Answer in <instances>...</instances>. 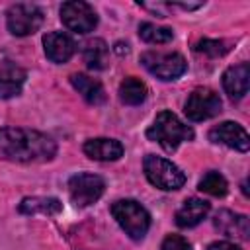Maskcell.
I'll return each mask as SVG.
<instances>
[{
  "mask_svg": "<svg viewBox=\"0 0 250 250\" xmlns=\"http://www.w3.org/2000/svg\"><path fill=\"white\" fill-rule=\"evenodd\" d=\"M57 152V145L45 133L21 127L0 129V158L10 162H45Z\"/></svg>",
  "mask_w": 250,
  "mask_h": 250,
  "instance_id": "cell-1",
  "label": "cell"
},
{
  "mask_svg": "<svg viewBox=\"0 0 250 250\" xmlns=\"http://www.w3.org/2000/svg\"><path fill=\"white\" fill-rule=\"evenodd\" d=\"M146 137L158 143L166 152H172L178 148L180 143L193 139V129L182 123L172 111H160L154 123L146 129Z\"/></svg>",
  "mask_w": 250,
  "mask_h": 250,
  "instance_id": "cell-2",
  "label": "cell"
},
{
  "mask_svg": "<svg viewBox=\"0 0 250 250\" xmlns=\"http://www.w3.org/2000/svg\"><path fill=\"white\" fill-rule=\"evenodd\" d=\"M111 215L119 223V227L133 240H143L146 230H148V227H150V215L135 199H119V201H115L111 205Z\"/></svg>",
  "mask_w": 250,
  "mask_h": 250,
  "instance_id": "cell-3",
  "label": "cell"
},
{
  "mask_svg": "<svg viewBox=\"0 0 250 250\" xmlns=\"http://www.w3.org/2000/svg\"><path fill=\"white\" fill-rule=\"evenodd\" d=\"M143 168L146 180L158 189L172 191V189H180L186 184V174L176 164H172L162 156L146 154L143 160Z\"/></svg>",
  "mask_w": 250,
  "mask_h": 250,
  "instance_id": "cell-4",
  "label": "cell"
},
{
  "mask_svg": "<svg viewBox=\"0 0 250 250\" xmlns=\"http://www.w3.org/2000/svg\"><path fill=\"white\" fill-rule=\"evenodd\" d=\"M141 64L160 80H176L188 68V62L180 53L146 51L141 55Z\"/></svg>",
  "mask_w": 250,
  "mask_h": 250,
  "instance_id": "cell-5",
  "label": "cell"
},
{
  "mask_svg": "<svg viewBox=\"0 0 250 250\" xmlns=\"http://www.w3.org/2000/svg\"><path fill=\"white\" fill-rule=\"evenodd\" d=\"M6 23H8L10 33H14L18 37H25V35L35 33L41 27V23H43V12L35 4L20 2V4H14L8 10Z\"/></svg>",
  "mask_w": 250,
  "mask_h": 250,
  "instance_id": "cell-6",
  "label": "cell"
},
{
  "mask_svg": "<svg viewBox=\"0 0 250 250\" xmlns=\"http://www.w3.org/2000/svg\"><path fill=\"white\" fill-rule=\"evenodd\" d=\"M105 189V182L104 178H100L98 174H86L80 172L76 176H72L68 180V193L74 205L78 207H88L94 201H98L102 197Z\"/></svg>",
  "mask_w": 250,
  "mask_h": 250,
  "instance_id": "cell-7",
  "label": "cell"
},
{
  "mask_svg": "<svg viewBox=\"0 0 250 250\" xmlns=\"http://www.w3.org/2000/svg\"><path fill=\"white\" fill-rule=\"evenodd\" d=\"M221 98L215 90L211 88H195L184 105V111L188 115V119L191 121H203L209 117H215L221 111Z\"/></svg>",
  "mask_w": 250,
  "mask_h": 250,
  "instance_id": "cell-8",
  "label": "cell"
},
{
  "mask_svg": "<svg viewBox=\"0 0 250 250\" xmlns=\"http://www.w3.org/2000/svg\"><path fill=\"white\" fill-rule=\"evenodd\" d=\"M62 23L74 33H90L98 25V16L94 8L82 0H70L61 6Z\"/></svg>",
  "mask_w": 250,
  "mask_h": 250,
  "instance_id": "cell-9",
  "label": "cell"
},
{
  "mask_svg": "<svg viewBox=\"0 0 250 250\" xmlns=\"http://www.w3.org/2000/svg\"><path fill=\"white\" fill-rule=\"evenodd\" d=\"M209 139L213 143H221V145L240 150V152H246L250 148L248 133L244 131V127H240L238 123H232V121H225V123H219L217 127H213L209 131Z\"/></svg>",
  "mask_w": 250,
  "mask_h": 250,
  "instance_id": "cell-10",
  "label": "cell"
},
{
  "mask_svg": "<svg viewBox=\"0 0 250 250\" xmlns=\"http://www.w3.org/2000/svg\"><path fill=\"white\" fill-rule=\"evenodd\" d=\"M43 49L49 61L53 62H66L72 55H74V41L70 35L62 33V31H51L43 37Z\"/></svg>",
  "mask_w": 250,
  "mask_h": 250,
  "instance_id": "cell-11",
  "label": "cell"
},
{
  "mask_svg": "<svg viewBox=\"0 0 250 250\" xmlns=\"http://www.w3.org/2000/svg\"><path fill=\"white\" fill-rule=\"evenodd\" d=\"M250 84V66L248 62H240L229 66L223 74V88L232 100H240L246 96Z\"/></svg>",
  "mask_w": 250,
  "mask_h": 250,
  "instance_id": "cell-12",
  "label": "cell"
},
{
  "mask_svg": "<svg viewBox=\"0 0 250 250\" xmlns=\"http://www.w3.org/2000/svg\"><path fill=\"white\" fill-rule=\"evenodd\" d=\"M215 227L227 234V236H234L238 240H246L250 236V223H248V217L246 215H238V213H232V211H219L215 215Z\"/></svg>",
  "mask_w": 250,
  "mask_h": 250,
  "instance_id": "cell-13",
  "label": "cell"
},
{
  "mask_svg": "<svg viewBox=\"0 0 250 250\" xmlns=\"http://www.w3.org/2000/svg\"><path fill=\"white\" fill-rule=\"evenodd\" d=\"M209 213V203L199 197H189L176 211V225L182 229H191L199 225Z\"/></svg>",
  "mask_w": 250,
  "mask_h": 250,
  "instance_id": "cell-14",
  "label": "cell"
},
{
  "mask_svg": "<svg viewBox=\"0 0 250 250\" xmlns=\"http://www.w3.org/2000/svg\"><path fill=\"white\" fill-rule=\"evenodd\" d=\"M84 152L92 160H117L123 156V145L115 139H90L84 143Z\"/></svg>",
  "mask_w": 250,
  "mask_h": 250,
  "instance_id": "cell-15",
  "label": "cell"
},
{
  "mask_svg": "<svg viewBox=\"0 0 250 250\" xmlns=\"http://www.w3.org/2000/svg\"><path fill=\"white\" fill-rule=\"evenodd\" d=\"M23 82H25V70L18 64L6 62L0 68V100L18 96L21 92Z\"/></svg>",
  "mask_w": 250,
  "mask_h": 250,
  "instance_id": "cell-16",
  "label": "cell"
},
{
  "mask_svg": "<svg viewBox=\"0 0 250 250\" xmlns=\"http://www.w3.org/2000/svg\"><path fill=\"white\" fill-rule=\"evenodd\" d=\"M70 84L74 86V90H76L88 104L100 105V104L105 102L104 86H102L98 80H94V78H90V76L78 72V74H72V76H70Z\"/></svg>",
  "mask_w": 250,
  "mask_h": 250,
  "instance_id": "cell-17",
  "label": "cell"
},
{
  "mask_svg": "<svg viewBox=\"0 0 250 250\" xmlns=\"http://www.w3.org/2000/svg\"><path fill=\"white\" fill-rule=\"evenodd\" d=\"M84 62L92 70H104L109 62V47L104 39H90L82 49Z\"/></svg>",
  "mask_w": 250,
  "mask_h": 250,
  "instance_id": "cell-18",
  "label": "cell"
},
{
  "mask_svg": "<svg viewBox=\"0 0 250 250\" xmlns=\"http://www.w3.org/2000/svg\"><path fill=\"white\" fill-rule=\"evenodd\" d=\"M61 209H62V203L57 197H25L20 203V213H25V215H35V213L57 215L61 213Z\"/></svg>",
  "mask_w": 250,
  "mask_h": 250,
  "instance_id": "cell-19",
  "label": "cell"
},
{
  "mask_svg": "<svg viewBox=\"0 0 250 250\" xmlns=\"http://www.w3.org/2000/svg\"><path fill=\"white\" fill-rule=\"evenodd\" d=\"M119 98L127 105H139V104H143L145 98H146V86H145V82H141L135 76L125 78L119 84Z\"/></svg>",
  "mask_w": 250,
  "mask_h": 250,
  "instance_id": "cell-20",
  "label": "cell"
},
{
  "mask_svg": "<svg viewBox=\"0 0 250 250\" xmlns=\"http://www.w3.org/2000/svg\"><path fill=\"white\" fill-rule=\"evenodd\" d=\"M139 35H141V39L143 41H146V43H156V45H160V43H168V41H172V37H174V31L170 29V27H160V25H154V23H141L139 25Z\"/></svg>",
  "mask_w": 250,
  "mask_h": 250,
  "instance_id": "cell-21",
  "label": "cell"
},
{
  "mask_svg": "<svg viewBox=\"0 0 250 250\" xmlns=\"http://www.w3.org/2000/svg\"><path fill=\"white\" fill-rule=\"evenodd\" d=\"M197 188H199V191H203V193H207V195H213V197H223L225 193H227V180L219 174V172H207L201 180H199V184H197Z\"/></svg>",
  "mask_w": 250,
  "mask_h": 250,
  "instance_id": "cell-22",
  "label": "cell"
},
{
  "mask_svg": "<svg viewBox=\"0 0 250 250\" xmlns=\"http://www.w3.org/2000/svg\"><path fill=\"white\" fill-rule=\"evenodd\" d=\"M195 51L197 53H205L209 57H221L229 51L227 43L225 41H219V39H203L195 45Z\"/></svg>",
  "mask_w": 250,
  "mask_h": 250,
  "instance_id": "cell-23",
  "label": "cell"
},
{
  "mask_svg": "<svg viewBox=\"0 0 250 250\" xmlns=\"http://www.w3.org/2000/svg\"><path fill=\"white\" fill-rule=\"evenodd\" d=\"M160 250H191V246H189V242H188L184 236H180V234H170V236L164 238Z\"/></svg>",
  "mask_w": 250,
  "mask_h": 250,
  "instance_id": "cell-24",
  "label": "cell"
},
{
  "mask_svg": "<svg viewBox=\"0 0 250 250\" xmlns=\"http://www.w3.org/2000/svg\"><path fill=\"white\" fill-rule=\"evenodd\" d=\"M207 250H242L240 246H236V244H232V242H213V244H209V248Z\"/></svg>",
  "mask_w": 250,
  "mask_h": 250,
  "instance_id": "cell-25",
  "label": "cell"
},
{
  "mask_svg": "<svg viewBox=\"0 0 250 250\" xmlns=\"http://www.w3.org/2000/svg\"><path fill=\"white\" fill-rule=\"evenodd\" d=\"M115 47H117V49H115V51H117V53H119V55H123V51H125V53H127V51H129V49H127V43H125V45H123V43H117V45H115Z\"/></svg>",
  "mask_w": 250,
  "mask_h": 250,
  "instance_id": "cell-26",
  "label": "cell"
}]
</instances>
